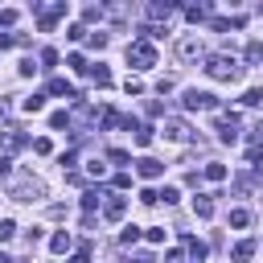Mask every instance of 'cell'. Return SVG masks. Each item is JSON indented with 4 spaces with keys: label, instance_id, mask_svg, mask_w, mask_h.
Wrapping results in <instances>:
<instances>
[{
    "label": "cell",
    "instance_id": "cell-1",
    "mask_svg": "<svg viewBox=\"0 0 263 263\" xmlns=\"http://www.w3.org/2000/svg\"><path fill=\"white\" fill-rule=\"evenodd\" d=\"M205 74H210L214 82H238V78H242V66H238L230 53H210V58H205Z\"/></svg>",
    "mask_w": 263,
    "mask_h": 263
},
{
    "label": "cell",
    "instance_id": "cell-2",
    "mask_svg": "<svg viewBox=\"0 0 263 263\" xmlns=\"http://www.w3.org/2000/svg\"><path fill=\"white\" fill-rule=\"evenodd\" d=\"M127 66H136V70H152V66H156V49H152L144 37H136V41L127 45Z\"/></svg>",
    "mask_w": 263,
    "mask_h": 263
},
{
    "label": "cell",
    "instance_id": "cell-3",
    "mask_svg": "<svg viewBox=\"0 0 263 263\" xmlns=\"http://www.w3.org/2000/svg\"><path fill=\"white\" fill-rule=\"evenodd\" d=\"M181 107H185V111H222V103H218L210 90H197V86L181 95Z\"/></svg>",
    "mask_w": 263,
    "mask_h": 263
},
{
    "label": "cell",
    "instance_id": "cell-4",
    "mask_svg": "<svg viewBox=\"0 0 263 263\" xmlns=\"http://www.w3.org/2000/svg\"><path fill=\"white\" fill-rule=\"evenodd\" d=\"M214 132H218L222 144H234V140H238V115H234V111H222L218 123H214Z\"/></svg>",
    "mask_w": 263,
    "mask_h": 263
},
{
    "label": "cell",
    "instance_id": "cell-5",
    "mask_svg": "<svg viewBox=\"0 0 263 263\" xmlns=\"http://www.w3.org/2000/svg\"><path fill=\"white\" fill-rule=\"evenodd\" d=\"M160 132H164V140H177V144L193 140V127H189L185 119H177V115H173V119H164V127H160Z\"/></svg>",
    "mask_w": 263,
    "mask_h": 263
},
{
    "label": "cell",
    "instance_id": "cell-6",
    "mask_svg": "<svg viewBox=\"0 0 263 263\" xmlns=\"http://www.w3.org/2000/svg\"><path fill=\"white\" fill-rule=\"evenodd\" d=\"M173 49H177V58H181V62H193V58H201V37H193V33H189V37H181Z\"/></svg>",
    "mask_w": 263,
    "mask_h": 263
},
{
    "label": "cell",
    "instance_id": "cell-7",
    "mask_svg": "<svg viewBox=\"0 0 263 263\" xmlns=\"http://www.w3.org/2000/svg\"><path fill=\"white\" fill-rule=\"evenodd\" d=\"M41 193H45L41 181H21V185H12V201H37Z\"/></svg>",
    "mask_w": 263,
    "mask_h": 263
},
{
    "label": "cell",
    "instance_id": "cell-8",
    "mask_svg": "<svg viewBox=\"0 0 263 263\" xmlns=\"http://www.w3.org/2000/svg\"><path fill=\"white\" fill-rule=\"evenodd\" d=\"M136 173H140L144 181H156V177H164V164H160L156 156H140V160H136Z\"/></svg>",
    "mask_w": 263,
    "mask_h": 263
},
{
    "label": "cell",
    "instance_id": "cell-9",
    "mask_svg": "<svg viewBox=\"0 0 263 263\" xmlns=\"http://www.w3.org/2000/svg\"><path fill=\"white\" fill-rule=\"evenodd\" d=\"M123 214H127V197H119V193L111 197V193H107V201H103V218H107V222H119Z\"/></svg>",
    "mask_w": 263,
    "mask_h": 263
},
{
    "label": "cell",
    "instance_id": "cell-10",
    "mask_svg": "<svg viewBox=\"0 0 263 263\" xmlns=\"http://www.w3.org/2000/svg\"><path fill=\"white\" fill-rule=\"evenodd\" d=\"M103 197H107V189H103V185H86V193H82V210H86V214H95Z\"/></svg>",
    "mask_w": 263,
    "mask_h": 263
},
{
    "label": "cell",
    "instance_id": "cell-11",
    "mask_svg": "<svg viewBox=\"0 0 263 263\" xmlns=\"http://www.w3.org/2000/svg\"><path fill=\"white\" fill-rule=\"evenodd\" d=\"M173 12H177L173 0H152V4H148V16H152V21H168Z\"/></svg>",
    "mask_w": 263,
    "mask_h": 263
},
{
    "label": "cell",
    "instance_id": "cell-12",
    "mask_svg": "<svg viewBox=\"0 0 263 263\" xmlns=\"http://www.w3.org/2000/svg\"><path fill=\"white\" fill-rule=\"evenodd\" d=\"M45 90H49V95H66V99H74V103L82 99V95H78V90H74L66 78H49V86H45Z\"/></svg>",
    "mask_w": 263,
    "mask_h": 263
},
{
    "label": "cell",
    "instance_id": "cell-13",
    "mask_svg": "<svg viewBox=\"0 0 263 263\" xmlns=\"http://www.w3.org/2000/svg\"><path fill=\"white\" fill-rule=\"evenodd\" d=\"M193 214L197 218H214V193H197L193 197Z\"/></svg>",
    "mask_w": 263,
    "mask_h": 263
},
{
    "label": "cell",
    "instance_id": "cell-14",
    "mask_svg": "<svg viewBox=\"0 0 263 263\" xmlns=\"http://www.w3.org/2000/svg\"><path fill=\"white\" fill-rule=\"evenodd\" d=\"M70 247H74V234H70V230H58V234L49 238V251H53V255H66Z\"/></svg>",
    "mask_w": 263,
    "mask_h": 263
},
{
    "label": "cell",
    "instance_id": "cell-15",
    "mask_svg": "<svg viewBox=\"0 0 263 263\" xmlns=\"http://www.w3.org/2000/svg\"><path fill=\"white\" fill-rule=\"evenodd\" d=\"M251 255H255V238H242V242H234V251H230L234 263H251Z\"/></svg>",
    "mask_w": 263,
    "mask_h": 263
},
{
    "label": "cell",
    "instance_id": "cell-16",
    "mask_svg": "<svg viewBox=\"0 0 263 263\" xmlns=\"http://www.w3.org/2000/svg\"><path fill=\"white\" fill-rule=\"evenodd\" d=\"M181 242H185V247H189V255H193V263H201V259H205V255H210V247H205V242H197V238H193V234H181Z\"/></svg>",
    "mask_w": 263,
    "mask_h": 263
},
{
    "label": "cell",
    "instance_id": "cell-17",
    "mask_svg": "<svg viewBox=\"0 0 263 263\" xmlns=\"http://www.w3.org/2000/svg\"><path fill=\"white\" fill-rule=\"evenodd\" d=\"M210 12H214V4H189V8H185V16H189L193 25H201V21L210 16Z\"/></svg>",
    "mask_w": 263,
    "mask_h": 263
},
{
    "label": "cell",
    "instance_id": "cell-18",
    "mask_svg": "<svg viewBox=\"0 0 263 263\" xmlns=\"http://www.w3.org/2000/svg\"><path fill=\"white\" fill-rule=\"evenodd\" d=\"M86 74H90V78H95V82H99V86H111V82H115V78H111V70H107V66H103V62H95V66H90V70H86Z\"/></svg>",
    "mask_w": 263,
    "mask_h": 263
},
{
    "label": "cell",
    "instance_id": "cell-19",
    "mask_svg": "<svg viewBox=\"0 0 263 263\" xmlns=\"http://www.w3.org/2000/svg\"><path fill=\"white\" fill-rule=\"evenodd\" d=\"M201 177H205V181H214V185H218V181H226V164H218V160H210V164H205V168H201Z\"/></svg>",
    "mask_w": 263,
    "mask_h": 263
},
{
    "label": "cell",
    "instance_id": "cell-20",
    "mask_svg": "<svg viewBox=\"0 0 263 263\" xmlns=\"http://www.w3.org/2000/svg\"><path fill=\"white\" fill-rule=\"evenodd\" d=\"M230 226H234V230H247V226H251V210H242V205L230 210Z\"/></svg>",
    "mask_w": 263,
    "mask_h": 263
},
{
    "label": "cell",
    "instance_id": "cell-21",
    "mask_svg": "<svg viewBox=\"0 0 263 263\" xmlns=\"http://www.w3.org/2000/svg\"><path fill=\"white\" fill-rule=\"evenodd\" d=\"M242 58H247V66H255V62H263V41H251V45L242 49Z\"/></svg>",
    "mask_w": 263,
    "mask_h": 263
},
{
    "label": "cell",
    "instance_id": "cell-22",
    "mask_svg": "<svg viewBox=\"0 0 263 263\" xmlns=\"http://www.w3.org/2000/svg\"><path fill=\"white\" fill-rule=\"evenodd\" d=\"M45 107V95H29V99H21V111H29V115H37Z\"/></svg>",
    "mask_w": 263,
    "mask_h": 263
},
{
    "label": "cell",
    "instance_id": "cell-23",
    "mask_svg": "<svg viewBox=\"0 0 263 263\" xmlns=\"http://www.w3.org/2000/svg\"><path fill=\"white\" fill-rule=\"evenodd\" d=\"M37 62H41V70H53V66H58V49H49V45H45V49L37 53Z\"/></svg>",
    "mask_w": 263,
    "mask_h": 263
},
{
    "label": "cell",
    "instance_id": "cell-24",
    "mask_svg": "<svg viewBox=\"0 0 263 263\" xmlns=\"http://www.w3.org/2000/svg\"><path fill=\"white\" fill-rule=\"evenodd\" d=\"M70 123H74L70 111H53V115H49V127H53V132H58V127H70Z\"/></svg>",
    "mask_w": 263,
    "mask_h": 263
},
{
    "label": "cell",
    "instance_id": "cell-25",
    "mask_svg": "<svg viewBox=\"0 0 263 263\" xmlns=\"http://www.w3.org/2000/svg\"><path fill=\"white\" fill-rule=\"evenodd\" d=\"M119 242H123V247H136V242H140V226H123V230H119Z\"/></svg>",
    "mask_w": 263,
    "mask_h": 263
},
{
    "label": "cell",
    "instance_id": "cell-26",
    "mask_svg": "<svg viewBox=\"0 0 263 263\" xmlns=\"http://www.w3.org/2000/svg\"><path fill=\"white\" fill-rule=\"evenodd\" d=\"M66 66H70V70H74V74H86V70H90V66H86V58H82V53H70V58H66Z\"/></svg>",
    "mask_w": 263,
    "mask_h": 263
},
{
    "label": "cell",
    "instance_id": "cell-27",
    "mask_svg": "<svg viewBox=\"0 0 263 263\" xmlns=\"http://www.w3.org/2000/svg\"><path fill=\"white\" fill-rule=\"evenodd\" d=\"M152 136H156V127H148V123H144V127H136V144H140V148H148V144H152Z\"/></svg>",
    "mask_w": 263,
    "mask_h": 263
},
{
    "label": "cell",
    "instance_id": "cell-28",
    "mask_svg": "<svg viewBox=\"0 0 263 263\" xmlns=\"http://www.w3.org/2000/svg\"><path fill=\"white\" fill-rule=\"evenodd\" d=\"M107 160H111V164H119V173H123V164H127L132 156H127L123 148H111V152H107Z\"/></svg>",
    "mask_w": 263,
    "mask_h": 263
},
{
    "label": "cell",
    "instance_id": "cell-29",
    "mask_svg": "<svg viewBox=\"0 0 263 263\" xmlns=\"http://www.w3.org/2000/svg\"><path fill=\"white\" fill-rule=\"evenodd\" d=\"M12 234H16V222L12 218H0V242H8Z\"/></svg>",
    "mask_w": 263,
    "mask_h": 263
},
{
    "label": "cell",
    "instance_id": "cell-30",
    "mask_svg": "<svg viewBox=\"0 0 263 263\" xmlns=\"http://www.w3.org/2000/svg\"><path fill=\"white\" fill-rule=\"evenodd\" d=\"M242 103H247V107H259V103H263V90H259V86H251V90L242 95Z\"/></svg>",
    "mask_w": 263,
    "mask_h": 263
},
{
    "label": "cell",
    "instance_id": "cell-31",
    "mask_svg": "<svg viewBox=\"0 0 263 263\" xmlns=\"http://www.w3.org/2000/svg\"><path fill=\"white\" fill-rule=\"evenodd\" d=\"M156 197H160V201H164V205H173V201H177V197H181V193H177V189H173V185H164V189H156Z\"/></svg>",
    "mask_w": 263,
    "mask_h": 263
},
{
    "label": "cell",
    "instance_id": "cell-32",
    "mask_svg": "<svg viewBox=\"0 0 263 263\" xmlns=\"http://www.w3.org/2000/svg\"><path fill=\"white\" fill-rule=\"evenodd\" d=\"M82 21H103V8H99V4H86V8H82Z\"/></svg>",
    "mask_w": 263,
    "mask_h": 263
},
{
    "label": "cell",
    "instance_id": "cell-33",
    "mask_svg": "<svg viewBox=\"0 0 263 263\" xmlns=\"http://www.w3.org/2000/svg\"><path fill=\"white\" fill-rule=\"evenodd\" d=\"M70 263H90V247H86V242H82V247H78V251H74V255H70Z\"/></svg>",
    "mask_w": 263,
    "mask_h": 263
},
{
    "label": "cell",
    "instance_id": "cell-34",
    "mask_svg": "<svg viewBox=\"0 0 263 263\" xmlns=\"http://www.w3.org/2000/svg\"><path fill=\"white\" fill-rule=\"evenodd\" d=\"M86 45H90V49H103V45H107V33H90Z\"/></svg>",
    "mask_w": 263,
    "mask_h": 263
},
{
    "label": "cell",
    "instance_id": "cell-35",
    "mask_svg": "<svg viewBox=\"0 0 263 263\" xmlns=\"http://www.w3.org/2000/svg\"><path fill=\"white\" fill-rule=\"evenodd\" d=\"M123 90H127V95H144V82H140V78H127Z\"/></svg>",
    "mask_w": 263,
    "mask_h": 263
},
{
    "label": "cell",
    "instance_id": "cell-36",
    "mask_svg": "<svg viewBox=\"0 0 263 263\" xmlns=\"http://www.w3.org/2000/svg\"><path fill=\"white\" fill-rule=\"evenodd\" d=\"M86 173H90V177H95V181H99V177H103V173H107V164H103V160H90V164H86Z\"/></svg>",
    "mask_w": 263,
    "mask_h": 263
},
{
    "label": "cell",
    "instance_id": "cell-37",
    "mask_svg": "<svg viewBox=\"0 0 263 263\" xmlns=\"http://www.w3.org/2000/svg\"><path fill=\"white\" fill-rule=\"evenodd\" d=\"M144 238H148V242H164V226H152V230H144Z\"/></svg>",
    "mask_w": 263,
    "mask_h": 263
},
{
    "label": "cell",
    "instance_id": "cell-38",
    "mask_svg": "<svg viewBox=\"0 0 263 263\" xmlns=\"http://www.w3.org/2000/svg\"><path fill=\"white\" fill-rule=\"evenodd\" d=\"M16 16H21V12H16V8H4V12H0V25H4V29H8V25H16Z\"/></svg>",
    "mask_w": 263,
    "mask_h": 263
},
{
    "label": "cell",
    "instance_id": "cell-39",
    "mask_svg": "<svg viewBox=\"0 0 263 263\" xmlns=\"http://www.w3.org/2000/svg\"><path fill=\"white\" fill-rule=\"evenodd\" d=\"M66 37H70V41H82V37H86V29H82V25H70V29H66Z\"/></svg>",
    "mask_w": 263,
    "mask_h": 263
},
{
    "label": "cell",
    "instance_id": "cell-40",
    "mask_svg": "<svg viewBox=\"0 0 263 263\" xmlns=\"http://www.w3.org/2000/svg\"><path fill=\"white\" fill-rule=\"evenodd\" d=\"M33 152H41V156H45V152H53V144L41 136V140H33Z\"/></svg>",
    "mask_w": 263,
    "mask_h": 263
},
{
    "label": "cell",
    "instance_id": "cell-41",
    "mask_svg": "<svg viewBox=\"0 0 263 263\" xmlns=\"http://www.w3.org/2000/svg\"><path fill=\"white\" fill-rule=\"evenodd\" d=\"M111 185H115V189H127V185H132V173H115V181H111Z\"/></svg>",
    "mask_w": 263,
    "mask_h": 263
},
{
    "label": "cell",
    "instance_id": "cell-42",
    "mask_svg": "<svg viewBox=\"0 0 263 263\" xmlns=\"http://www.w3.org/2000/svg\"><path fill=\"white\" fill-rule=\"evenodd\" d=\"M140 201H144V205H156L160 197H156V189H144V193H140Z\"/></svg>",
    "mask_w": 263,
    "mask_h": 263
},
{
    "label": "cell",
    "instance_id": "cell-43",
    "mask_svg": "<svg viewBox=\"0 0 263 263\" xmlns=\"http://www.w3.org/2000/svg\"><path fill=\"white\" fill-rule=\"evenodd\" d=\"M136 263H156V259L152 255H136Z\"/></svg>",
    "mask_w": 263,
    "mask_h": 263
},
{
    "label": "cell",
    "instance_id": "cell-44",
    "mask_svg": "<svg viewBox=\"0 0 263 263\" xmlns=\"http://www.w3.org/2000/svg\"><path fill=\"white\" fill-rule=\"evenodd\" d=\"M0 263H12V259H8V255H4V251H0Z\"/></svg>",
    "mask_w": 263,
    "mask_h": 263
},
{
    "label": "cell",
    "instance_id": "cell-45",
    "mask_svg": "<svg viewBox=\"0 0 263 263\" xmlns=\"http://www.w3.org/2000/svg\"><path fill=\"white\" fill-rule=\"evenodd\" d=\"M0 144H4V132H0Z\"/></svg>",
    "mask_w": 263,
    "mask_h": 263
}]
</instances>
